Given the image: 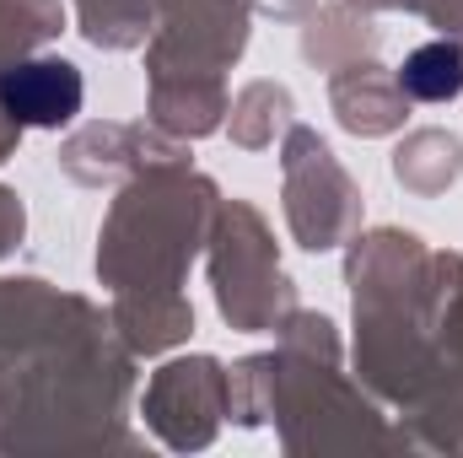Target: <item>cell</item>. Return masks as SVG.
Returning <instances> with one entry per match:
<instances>
[{"label":"cell","instance_id":"cell-1","mask_svg":"<svg viewBox=\"0 0 463 458\" xmlns=\"http://www.w3.org/2000/svg\"><path fill=\"white\" fill-rule=\"evenodd\" d=\"M0 109L16 124H71L81 114V71L71 60H27L0 71Z\"/></svg>","mask_w":463,"mask_h":458},{"label":"cell","instance_id":"cell-2","mask_svg":"<svg viewBox=\"0 0 463 458\" xmlns=\"http://www.w3.org/2000/svg\"><path fill=\"white\" fill-rule=\"evenodd\" d=\"M399 81H404V92L420 98V103H448V98H458L463 92V49L458 43H426V49H415V54L404 60Z\"/></svg>","mask_w":463,"mask_h":458}]
</instances>
